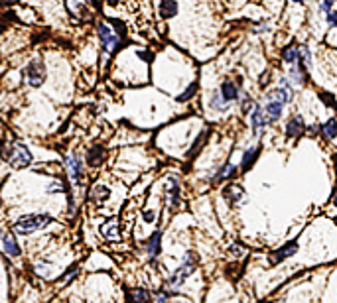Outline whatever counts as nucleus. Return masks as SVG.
Segmentation results:
<instances>
[{"instance_id": "25", "label": "nucleus", "mask_w": 337, "mask_h": 303, "mask_svg": "<svg viewBox=\"0 0 337 303\" xmlns=\"http://www.w3.org/2000/svg\"><path fill=\"white\" fill-rule=\"evenodd\" d=\"M231 105H227L225 100L219 96V93L217 95H213V98H211V109H215V111H219V113H223V111H227Z\"/></svg>"}, {"instance_id": "20", "label": "nucleus", "mask_w": 337, "mask_h": 303, "mask_svg": "<svg viewBox=\"0 0 337 303\" xmlns=\"http://www.w3.org/2000/svg\"><path fill=\"white\" fill-rule=\"evenodd\" d=\"M109 189L105 185H95L91 191V199H97V201H107L109 199Z\"/></svg>"}, {"instance_id": "19", "label": "nucleus", "mask_w": 337, "mask_h": 303, "mask_svg": "<svg viewBox=\"0 0 337 303\" xmlns=\"http://www.w3.org/2000/svg\"><path fill=\"white\" fill-rule=\"evenodd\" d=\"M160 14L162 18H172L178 14V2H160Z\"/></svg>"}, {"instance_id": "6", "label": "nucleus", "mask_w": 337, "mask_h": 303, "mask_svg": "<svg viewBox=\"0 0 337 303\" xmlns=\"http://www.w3.org/2000/svg\"><path fill=\"white\" fill-rule=\"evenodd\" d=\"M67 168H69V177L75 181V183H81V177H83V160L81 156L73 154L67 158Z\"/></svg>"}, {"instance_id": "12", "label": "nucleus", "mask_w": 337, "mask_h": 303, "mask_svg": "<svg viewBox=\"0 0 337 303\" xmlns=\"http://www.w3.org/2000/svg\"><path fill=\"white\" fill-rule=\"evenodd\" d=\"M223 195L227 201H231V203H238V201H243V197H245V189L238 187V185H227L223 189Z\"/></svg>"}, {"instance_id": "7", "label": "nucleus", "mask_w": 337, "mask_h": 303, "mask_svg": "<svg viewBox=\"0 0 337 303\" xmlns=\"http://www.w3.org/2000/svg\"><path fill=\"white\" fill-rule=\"evenodd\" d=\"M251 122H253V132L255 136H260L264 126H266V118L262 114V107L260 105H255L253 111H251Z\"/></svg>"}, {"instance_id": "8", "label": "nucleus", "mask_w": 337, "mask_h": 303, "mask_svg": "<svg viewBox=\"0 0 337 303\" xmlns=\"http://www.w3.org/2000/svg\"><path fill=\"white\" fill-rule=\"evenodd\" d=\"M282 111H284V105L276 103V100H268L266 107L262 109V114H264V118H266V124L276 122V120L282 116Z\"/></svg>"}, {"instance_id": "18", "label": "nucleus", "mask_w": 337, "mask_h": 303, "mask_svg": "<svg viewBox=\"0 0 337 303\" xmlns=\"http://www.w3.org/2000/svg\"><path fill=\"white\" fill-rule=\"evenodd\" d=\"M282 59L286 63H290V67H294L296 61H298V47L296 45H288L284 52H282Z\"/></svg>"}, {"instance_id": "14", "label": "nucleus", "mask_w": 337, "mask_h": 303, "mask_svg": "<svg viewBox=\"0 0 337 303\" xmlns=\"http://www.w3.org/2000/svg\"><path fill=\"white\" fill-rule=\"evenodd\" d=\"M258 154H260V146H255V148L247 150L245 154H243V164H240V170H243V171L251 170L253 164H255V160L258 158Z\"/></svg>"}, {"instance_id": "24", "label": "nucleus", "mask_w": 337, "mask_h": 303, "mask_svg": "<svg viewBox=\"0 0 337 303\" xmlns=\"http://www.w3.org/2000/svg\"><path fill=\"white\" fill-rule=\"evenodd\" d=\"M321 10L327 12V20H329V24L335 26V22H337V14H335V10H333V2H331V0H327V2H321Z\"/></svg>"}, {"instance_id": "28", "label": "nucleus", "mask_w": 337, "mask_h": 303, "mask_svg": "<svg viewBox=\"0 0 337 303\" xmlns=\"http://www.w3.org/2000/svg\"><path fill=\"white\" fill-rule=\"evenodd\" d=\"M196 91H198V83H191V85H189V89H187L183 95H179V100H187V98H189L191 95H194Z\"/></svg>"}, {"instance_id": "33", "label": "nucleus", "mask_w": 337, "mask_h": 303, "mask_svg": "<svg viewBox=\"0 0 337 303\" xmlns=\"http://www.w3.org/2000/svg\"><path fill=\"white\" fill-rule=\"evenodd\" d=\"M138 56L144 59V61H152V54H146V52H138Z\"/></svg>"}, {"instance_id": "5", "label": "nucleus", "mask_w": 337, "mask_h": 303, "mask_svg": "<svg viewBox=\"0 0 337 303\" xmlns=\"http://www.w3.org/2000/svg\"><path fill=\"white\" fill-rule=\"evenodd\" d=\"M26 79H28V83L32 87L43 85V81H45V65L41 61H38V59L30 61V65L26 67Z\"/></svg>"}, {"instance_id": "32", "label": "nucleus", "mask_w": 337, "mask_h": 303, "mask_svg": "<svg viewBox=\"0 0 337 303\" xmlns=\"http://www.w3.org/2000/svg\"><path fill=\"white\" fill-rule=\"evenodd\" d=\"M75 272H77V266H71V268H69V270L63 274V278H61V280H67L69 276H75Z\"/></svg>"}, {"instance_id": "23", "label": "nucleus", "mask_w": 337, "mask_h": 303, "mask_svg": "<svg viewBox=\"0 0 337 303\" xmlns=\"http://www.w3.org/2000/svg\"><path fill=\"white\" fill-rule=\"evenodd\" d=\"M321 132H323L329 140H333V138L337 136V122H335V118H331L329 122H325V124L321 126Z\"/></svg>"}, {"instance_id": "3", "label": "nucleus", "mask_w": 337, "mask_h": 303, "mask_svg": "<svg viewBox=\"0 0 337 303\" xmlns=\"http://www.w3.org/2000/svg\"><path fill=\"white\" fill-rule=\"evenodd\" d=\"M8 160H10V166L16 168V170H22V168H28L32 164V154L26 144L22 142H16L12 148H10V154H8Z\"/></svg>"}, {"instance_id": "17", "label": "nucleus", "mask_w": 337, "mask_h": 303, "mask_svg": "<svg viewBox=\"0 0 337 303\" xmlns=\"http://www.w3.org/2000/svg\"><path fill=\"white\" fill-rule=\"evenodd\" d=\"M160 238H162V234L154 232L152 238L148 240V256H150V260H154L160 254Z\"/></svg>"}, {"instance_id": "10", "label": "nucleus", "mask_w": 337, "mask_h": 303, "mask_svg": "<svg viewBox=\"0 0 337 303\" xmlns=\"http://www.w3.org/2000/svg\"><path fill=\"white\" fill-rule=\"evenodd\" d=\"M166 193H168V201H170V205L172 207H178L179 203V181L172 175L166 183Z\"/></svg>"}, {"instance_id": "4", "label": "nucleus", "mask_w": 337, "mask_h": 303, "mask_svg": "<svg viewBox=\"0 0 337 303\" xmlns=\"http://www.w3.org/2000/svg\"><path fill=\"white\" fill-rule=\"evenodd\" d=\"M99 38H101V45H103V49L107 54H111V52H115V49L122 43L120 39V36H115V32L107 26V24H101L99 26Z\"/></svg>"}, {"instance_id": "27", "label": "nucleus", "mask_w": 337, "mask_h": 303, "mask_svg": "<svg viewBox=\"0 0 337 303\" xmlns=\"http://www.w3.org/2000/svg\"><path fill=\"white\" fill-rule=\"evenodd\" d=\"M240 100H243V114H249L251 111H253V107H255V103H253V98L245 93L243 95V98H240Z\"/></svg>"}, {"instance_id": "31", "label": "nucleus", "mask_w": 337, "mask_h": 303, "mask_svg": "<svg viewBox=\"0 0 337 303\" xmlns=\"http://www.w3.org/2000/svg\"><path fill=\"white\" fill-rule=\"evenodd\" d=\"M321 96H323V100H325L327 107H333V95H331V93H323Z\"/></svg>"}, {"instance_id": "16", "label": "nucleus", "mask_w": 337, "mask_h": 303, "mask_svg": "<svg viewBox=\"0 0 337 303\" xmlns=\"http://www.w3.org/2000/svg\"><path fill=\"white\" fill-rule=\"evenodd\" d=\"M103 234H105L109 240H119V238H120L117 217H113V219H109V221L105 223V227H103Z\"/></svg>"}, {"instance_id": "9", "label": "nucleus", "mask_w": 337, "mask_h": 303, "mask_svg": "<svg viewBox=\"0 0 337 303\" xmlns=\"http://www.w3.org/2000/svg\"><path fill=\"white\" fill-rule=\"evenodd\" d=\"M296 250H298V242H288L284 248H280L278 252H274V254L270 256V264H280L282 260H286L288 256H292V254H296Z\"/></svg>"}, {"instance_id": "30", "label": "nucleus", "mask_w": 337, "mask_h": 303, "mask_svg": "<svg viewBox=\"0 0 337 303\" xmlns=\"http://www.w3.org/2000/svg\"><path fill=\"white\" fill-rule=\"evenodd\" d=\"M58 191H63V185L61 183H52L47 187V193H58Z\"/></svg>"}, {"instance_id": "11", "label": "nucleus", "mask_w": 337, "mask_h": 303, "mask_svg": "<svg viewBox=\"0 0 337 303\" xmlns=\"http://www.w3.org/2000/svg\"><path fill=\"white\" fill-rule=\"evenodd\" d=\"M219 96L225 100L227 105H231L233 100H237V98H238V89L235 87V83L225 81V83L221 85V89H219Z\"/></svg>"}, {"instance_id": "34", "label": "nucleus", "mask_w": 337, "mask_h": 303, "mask_svg": "<svg viewBox=\"0 0 337 303\" xmlns=\"http://www.w3.org/2000/svg\"><path fill=\"white\" fill-rule=\"evenodd\" d=\"M144 219H146V221H154V213H144Z\"/></svg>"}, {"instance_id": "22", "label": "nucleus", "mask_w": 337, "mask_h": 303, "mask_svg": "<svg viewBox=\"0 0 337 303\" xmlns=\"http://www.w3.org/2000/svg\"><path fill=\"white\" fill-rule=\"evenodd\" d=\"M87 160H89L91 166H97V164L103 160V150H101V146L93 148V150L89 152V154H87Z\"/></svg>"}, {"instance_id": "29", "label": "nucleus", "mask_w": 337, "mask_h": 303, "mask_svg": "<svg viewBox=\"0 0 337 303\" xmlns=\"http://www.w3.org/2000/svg\"><path fill=\"white\" fill-rule=\"evenodd\" d=\"M166 301H168V293L158 291V293L154 295V303H166Z\"/></svg>"}, {"instance_id": "1", "label": "nucleus", "mask_w": 337, "mask_h": 303, "mask_svg": "<svg viewBox=\"0 0 337 303\" xmlns=\"http://www.w3.org/2000/svg\"><path fill=\"white\" fill-rule=\"evenodd\" d=\"M50 223H52V217H47V215H24L22 219L16 221L14 230L18 234H30V232L50 225Z\"/></svg>"}, {"instance_id": "13", "label": "nucleus", "mask_w": 337, "mask_h": 303, "mask_svg": "<svg viewBox=\"0 0 337 303\" xmlns=\"http://www.w3.org/2000/svg\"><path fill=\"white\" fill-rule=\"evenodd\" d=\"M304 130H306V124H304V118L302 116H294L290 122H288V126H286V134L292 136V138L300 136Z\"/></svg>"}, {"instance_id": "2", "label": "nucleus", "mask_w": 337, "mask_h": 303, "mask_svg": "<svg viewBox=\"0 0 337 303\" xmlns=\"http://www.w3.org/2000/svg\"><path fill=\"white\" fill-rule=\"evenodd\" d=\"M196 266H198V258L194 256V252H187L185 258H183V264L176 270V274L170 278V285L172 287H179L191 274L196 272Z\"/></svg>"}, {"instance_id": "21", "label": "nucleus", "mask_w": 337, "mask_h": 303, "mask_svg": "<svg viewBox=\"0 0 337 303\" xmlns=\"http://www.w3.org/2000/svg\"><path fill=\"white\" fill-rule=\"evenodd\" d=\"M235 171H237V168H235L233 164H229V162H227V164H225V166H223V168H221V170L217 171L215 179H217V181H221V179H227V177L235 175Z\"/></svg>"}, {"instance_id": "15", "label": "nucleus", "mask_w": 337, "mask_h": 303, "mask_svg": "<svg viewBox=\"0 0 337 303\" xmlns=\"http://www.w3.org/2000/svg\"><path fill=\"white\" fill-rule=\"evenodd\" d=\"M2 246H4V250H6L8 256H18V254H20V246H18L16 238H14L10 232H6V234L2 236Z\"/></svg>"}, {"instance_id": "26", "label": "nucleus", "mask_w": 337, "mask_h": 303, "mask_svg": "<svg viewBox=\"0 0 337 303\" xmlns=\"http://www.w3.org/2000/svg\"><path fill=\"white\" fill-rule=\"evenodd\" d=\"M130 303H148V293L144 289H134L130 295Z\"/></svg>"}]
</instances>
